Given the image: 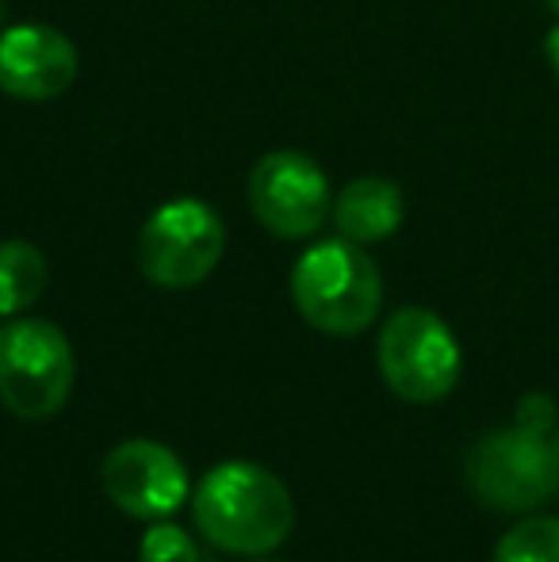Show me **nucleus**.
Masks as SVG:
<instances>
[{
  "label": "nucleus",
  "mask_w": 559,
  "mask_h": 562,
  "mask_svg": "<svg viewBox=\"0 0 559 562\" xmlns=\"http://www.w3.org/2000/svg\"><path fill=\"white\" fill-rule=\"evenodd\" d=\"M203 540L231 555H269L295 528V502L272 471L246 459L219 463L203 474L192 497Z\"/></svg>",
  "instance_id": "nucleus-1"
},
{
  "label": "nucleus",
  "mask_w": 559,
  "mask_h": 562,
  "mask_svg": "<svg viewBox=\"0 0 559 562\" xmlns=\"http://www.w3.org/2000/svg\"><path fill=\"white\" fill-rule=\"evenodd\" d=\"M291 303L299 318L326 337H357L376 322L383 280L365 245L349 237L318 241L291 268Z\"/></svg>",
  "instance_id": "nucleus-2"
},
{
  "label": "nucleus",
  "mask_w": 559,
  "mask_h": 562,
  "mask_svg": "<svg viewBox=\"0 0 559 562\" xmlns=\"http://www.w3.org/2000/svg\"><path fill=\"white\" fill-rule=\"evenodd\" d=\"M74 348L46 318L0 326V402L20 422H51L74 391Z\"/></svg>",
  "instance_id": "nucleus-3"
},
{
  "label": "nucleus",
  "mask_w": 559,
  "mask_h": 562,
  "mask_svg": "<svg viewBox=\"0 0 559 562\" xmlns=\"http://www.w3.org/2000/svg\"><path fill=\"white\" fill-rule=\"evenodd\" d=\"M468 490L499 513H529L552 502L559 490V459L552 437L533 429H499L479 437L463 463Z\"/></svg>",
  "instance_id": "nucleus-4"
},
{
  "label": "nucleus",
  "mask_w": 559,
  "mask_h": 562,
  "mask_svg": "<svg viewBox=\"0 0 559 562\" xmlns=\"http://www.w3.org/2000/svg\"><path fill=\"white\" fill-rule=\"evenodd\" d=\"M376 360H380L383 383L414 406L448 398L463 368L460 340L440 314L425 306H403L383 322Z\"/></svg>",
  "instance_id": "nucleus-5"
},
{
  "label": "nucleus",
  "mask_w": 559,
  "mask_h": 562,
  "mask_svg": "<svg viewBox=\"0 0 559 562\" xmlns=\"http://www.w3.org/2000/svg\"><path fill=\"white\" fill-rule=\"evenodd\" d=\"M226 249V226L219 211L203 200H169L146 218L138 234V268L149 283L165 291H185L203 283Z\"/></svg>",
  "instance_id": "nucleus-6"
},
{
  "label": "nucleus",
  "mask_w": 559,
  "mask_h": 562,
  "mask_svg": "<svg viewBox=\"0 0 559 562\" xmlns=\"http://www.w3.org/2000/svg\"><path fill=\"white\" fill-rule=\"evenodd\" d=\"M249 207L269 234L299 241L326 226L334 215V192L314 157L299 149H272L249 172Z\"/></svg>",
  "instance_id": "nucleus-7"
},
{
  "label": "nucleus",
  "mask_w": 559,
  "mask_h": 562,
  "mask_svg": "<svg viewBox=\"0 0 559 562\" xmlns=\"http://www.w3.org/2000/svg\"><path fill=\"white\" fill-rule=\"evenodd\" d=\"M104 494L135 520H169L188 497V467L157 440H123L108 451Z\"/></svg>",
  "instance_id": "nucleus-8"
},
{
  "label": "nucleus",
  "mask_w": 559,
  "mask_h": 562,
  "mask_svg": "<svg viewBox=\"0 0 559 562\" xmlns=\"http://www.w3.org/2000/svg\"><path fill=\"white\" fill-rule=\"evenodd\" d=\"M77 81V50L58 27L20 23L0 31V92L27 104L58 100Z\"/></svg>",
  "instance_id": "nucleus-9"
},
{
  "label": "nucleus",
  "mask_w": 559,
  "mask_h": 562,
  "mask_svg": "<svg viewBox=\"0 0 559 562\" xmlns=\"http://www.w3.org/2000/svg\"><path fill=\"white\" fill-rule=\"evenodd\" d=\"M403 192L388 177H357L337 192L334 226L357 245H372L403 226Z\"/></svg>",
  "instance_id": "nucleus-10"
},
{
  "label": "nucleus",
  "mask_w": 559,
  "mask_h": 562,
  "mask_svg": "<svg viewBox=\"0 0 559 562\" xmlns=\"http://www.w3.org/2000/svg\"><path fill=\"white\" fill-rule=\"evenodd\" d=\"M46 257L31 241H0V318H20L46 291Z\"/></svg>",
  "instance_id": "nucleus-11"
},
{
  "label": "nucleus",
  "mask_w": 559,
  "mask_h": 562,
  "mask_svg": "<svg viewBox=\"0 0 559 562\" xmlns=\"http://www.w3.org/2000/svg\"><path fill=\"white\" fill-rule=\"evenodd\" d=\"M494 562H559V517H529L494 548Z\"/></svg>",
  "instance_id": "nucleus-12"
},
{
  "label": "nucleus",
  "mask_w": 559,
  "mask_h": 562,
  "mask_svg": "<svg viewBox=\"0 0 559 562\" xmlns=\"http://www.w3.org/2000/svg\"><path fill=\"white\" fill-rule=\"evenodd\" d=\"M138 562H200V548L185 528L157 520L138 543Z\"/></svg>",
  "instance_id": "nucleus-13"
},
{
  "label": "nucleus",
  "mask_w": 559,
  "mask_h": 562,
  "mask_svg": "<svg viewBox=\"0 0 559 562\" xmlns=\"http://www.w3.org/2000/svg\"><path fill=\"white\" fill-rule=\"evenodd\" d=\"M517 422L514 425H522V429H533V432H552L556 429V402L548 398V394H540V391H533V394H525L522 402H517Z\"/></svg>",
  "instance_id": "nucleus-14"
},
{
  "label": "nucleus",
  "mask_w": 559,
  "mask_h": 562,
  "mask_svg": "<svg viewBox=\"0 0 559 562\" xmlns=\"http://www.w3.org/2000/svg\"><path fill=\"white\" fill-rule=\"evenodd\" d=\"M545 58H548V66H552V74L559 77V23L545 35Z\"/></svg>",
  "instance_id": "nucleus-15"
},
{
  "label": "nucleus",
  "mask_w": 559,
  "mask_h": 562,
  "mask_svg": "<svg viewBox=\"0 0 559 562\" xmlns=\"http://www.w3.org/2000/svg\"><path fill=\"white\" fill-rule=\"evenodd\" d=\"M552 448H556V459H559V429L552 432Z\"/></svg>",
  "instance_id": "nucleus-16"
},
{
  "label": "nucleus",
  "mask_w": 559,
  "mask_h": 562,
  "mask_svg": "<svg viewBox=\"0 0 559 562\" xmlns=\"http://www.w3.org/2000/svg\"><path fill=\"white\" fill-rule=\"evenodd\" d=\"M548 8H552V12H559V0H548Z\"/></svg>",
  "instance_id": "nucleus-17"
},
{
  "label": "nucleus",
  "mask_w": 559,
  "mask_h": 562,
  "mask_svg": "<svg viewBox=\"0 0 559 562\" xmlns=\"http://www.w3.org/2000/svg\"><path fill=\"white\" fill-rule=\"evenodd\" d=\"M0 23H4V0H0Z\"/></svg>",
  "instance_id": "nucleus-18"
},
{
  "label": "nucleus",
  "mask_w": 559,
  "mask_h": 562,
  "mask_svg": "<svg viewBox=\"0 0 559 562\" xmlns=\"http://www.w3.org/2000/svg\"><path fill=\"white\" fill-rule=\"evenodd\" d=\"M257 562H272V559H257Z\"/></svg>",
  "instance_id": "nucleus-19"
}]
</instances>
